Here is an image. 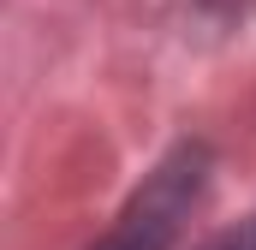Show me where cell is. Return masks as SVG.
<instances>
[{"label":"cell","instance_id":"6da1fadb","mask_svg":"<svg viewBox=\"0 0 256 250\" xmlns=\"http://www.w3.org/2000/svg\"><path fill=\"white\" fill-rule=\"evenodd\" d=\"M202 167H208V155L202 149H173L149 179L143 190L126 202V214L108 226V238L90 250H167L173 244V232H179V220H185V208L196 202V190H202Z\"/></svg>","mask_w":256,"mask_h":250},{"label":"cell","instance_id":"7a4b0ae2","mask_svg":"<svg viewBox=\"0 0 256 250\" xmlns=\"http://www.w3.org/2000/svg\"><path fill=\"white\" fill-rule=\"evenodd\" d=\"M202 250H256V220L232 226V232H220V238H208Z\"/></svg>","mask_w":256,"mask_h":250}]
</instances>
